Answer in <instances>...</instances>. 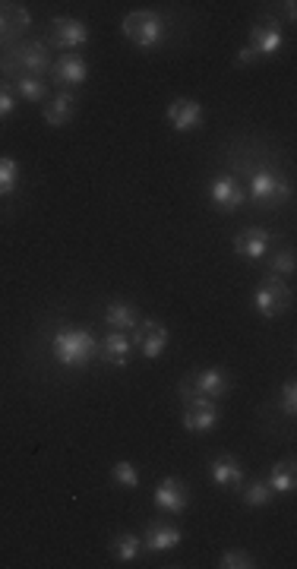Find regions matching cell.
<instances>
[{
    "mask_svg": "<svg viewBox=\"0 0 297 569\" xmlns=\"http://www.w3.org/2000/svg\"><path fill=\"white\" fill-rule=\"evenodd\" d=\"M51 351H55L57 364H64V367H86L98 355V341H95V335L89 329L61 326L55 332V339H51Z\"/></svg>",
    "mask_w": 297,
    "mask_h": 569,
    "instance_id": "obj_1",
    "label": "cell"
},
{
    "mask_svg": "<svg viewBox=\"0 0 297 569\" xmlns=\"http://www.w3.org/2000/svg\"><path fill=\"white\" fill-rule=\"evenodd\" d=\"M121 29L136 47H156V45H162V39H165V20L158 13H152V10L127 13L121 22Z\"/></svg>",
    "mask_w": 297,
    "mask_h": 569,
    "instance_id": "obj_2",
    "label": "cell"
},
{
    "mask_svg": "<svg viewBox=\"0 0 297 569\" xmlns=\"http://www.w3.org/2000/svg\"><path fill=\"white\" fill-rule=\"evenodd\" d=\"M253 310H257L263 320H276V316H282L284 310L291 307V291L288 285H284L282 279H276V275H269V279L259 285L257 291H253Z\"/></svg>",
    "mask_w": 297,
    "mask_h": 569,
    "instance_id": "obj_3",
    "label": "cell"
},
{
    "mask_svg": "<svg viewBox=\"0 0 297 569\" xmlns=\"http://www.w3.org/2000/svg\"><path fill=\"white\" fill-rule=\"evenodd\" d=\"M291 196V187L288 181H284L282 175H276L272 168H259V171H253L250 177V200L257 203V206H278V203H284Z\"/></svg>",
    "mask_w": 297,
    "mask_h": 569,
    "instance_id": "obj_4",
    "label": "cell"
},
{
    "mask_svg": "<svg viewBox=\"0 0 297 569\" xmlns=\"http://www.w3.org/2000/svg\"><path fill=\"white\" fill-rule=\"evenodd\" d=\"M218 424V405L216 399H206V395H193L183 402V427L193 430V434H209Z\"/></svg>",
    "mask_w": 297,
    "mask_h": 569,
    "instance_id": "obj_5",
    "label": "cell"
},
{
    "mask_svg": "<svg viewBox=\"0 0 297 569\" xmlns=\"http://www.w3.org/2000/svg\"><path fill=\"white\" fill-rule=\"evenodd\" d=\"M133 345L142 351V358H148V361H156V358H162V351L168 349V329H165V323H158V320H142V323H136V329H133Z\"/></svg>",
    "mask_w": 297,
    "mask_h": 569,
    "instance_id": "obj_6",
    "label": "cell"
},
{
    "mask_svg": "<svg viewBox=\"0 0 297 569\" xmlns=\"http://www.w3.org/2000/svg\"><path fill=\"white\" fill-rule=\"evenodd\" d=\"M13 64H20L22 73L20 76H38L51 70V54H47L45 41H26L13 51V61L7 64V70H13Z\"/></svg>",
    "mask_w": 297,
    "mask_h": 569,
    "instance_id": "obj_7",
    "label": "cell"
},
{
    "mask_svg": "<svg viewBox=\"0 0 297 569\" xmlns=\"http://www.w3.org/2000/svg\"><path fill=\"white\" fill-rule=\"evenodd\" d=\"M209 200L222 212H237L243 206V200H247V190L241 187V181L234 175H216L209 184Z\"/></svg>",
    "mask_w": 297,
    "mask_h": 569,
    "instance_id": "obj_8",
    "label": "cell"
},
{
    "mask_svg": "<svg viewBox=\"0 0 297 569\" xmlns=\"http://www.w3.org/2000/svg\"><path fill=\"white\" fill-rule=\"evenodd\" d=\"M152 500H156V506L162 509V513H171V516H181L190 506V494L181 478H162L156 494H152Z\"/></svg>",
    "mask_w": 297,
    "mask_h": 569,
    "instance_id": "obj_9",
    "label": "cell"
},
{
    "mask_svg": "<svg viewBox=\"0 0 297 569\" xmlns=\"http://www.w3.org/2000/svg\"><path fill=\"white\" fill-rule=\"evenodd\" d=\"M47 39H51V45L55 47H80L89 41V29L86 22L80 20H70V16H55L51 20V26H47Z\"/></svg>",
    "mask_w": 297,
    "mask_h": 569,
    "instance_id": "obj_10",
    "label": "cell"
},
{
    "mask_svg": "<svg viewBox=\"0 0 297 569\" xmlns=\"http://www.w3.org/2000/svg\"><path fill=\"white\" fill-rule=\"evenodd\" d=\"M165 117H168V124L177 130V134H190V130H196L199 124H203V105L193 99H174L168 105V111H165Z\"/></svg>",
    "mask_w": 297,
    "mask_h": 569,
    "instance_id": "obj_11",
    "label": "cell"
},
{
    "mask_svg": "<svg viewBox=\"0 0 297 569\" xmlns=\"http://www.w3.org/2000/svg\"><path fill=\"white\" fill-rule=\"evenodd\" d=\"M86 76H89V67L80 54H64V57H57V61L51 64V80H55L57 86H64V92L73 86H82Z\"/></svg>",
    "mask_w": 297,
    "mask_h": 569,
    "instance_id": "obj_12",
    "label": "cell"
},
{
    "mask_svg": "<svg viewBox=\"0 0 297 569\" xmlns=\"http://www.w3.org/2000/svg\"><path fill=\"white\" fill-rule=\"evenodd\" d=\"M190 383H193L196 395H206V399H222L231 392V376L222 367L196 370V374H190Z\"/></svg>",
    "mask_w": 297,
    "mask_h": 569,
    "instance_id": "obj_13",
    "label": "cell"
},
{
    "mask_svg": "<svg viewBox=\"0 0 297 569\" xmlns=\"http://www.w3.org/2000/svg\"><path fill=\"white\" fill-rule=\"evenodd\" d=\"M269 244H272V235L266 231V228H243L241 235L234 237V250L237 256H243V260H263L266 254H269Z\"/></svg>",
    "mask_w": 297,
    "mask_h": 569,
    "instance_id": "obj_14",
    "label": "cell"
},
{
    "mask_svg": "<svg viewBox=\"0 0 297 569\" xmlns=\"http://www.w3.org/2000/svg\"><path fill=\"white\" fill-rule=\"evenodd\" d=\"M183 541L181 529L168 522H148L146 535H142V547L152 550V554H165V550H174Z\"/></svg>",
    "mask_w": 297,
    "mask_h": 569,
    "instance_id": "obj_15",
    "label": "cell"
},
{
    "mask_svg": "<svg viewBox=\"0 0 297 569\" xmlns=\"http://www.w3.org/2000/svg\"><path fill=\"white\" fill-rule=\"evenodd\" d=\"M250 47L257 57H272L284 47V35L278 22H259L250 29Z\"/></svg>",
    "mask_w": 297,
    "mask_h": 569,
    "instance_id": "obj_16",
    "label": "cell"
},
{
    "mask_svg": "<svg viewBox=\"0 0 297 569\" xmlns=\"http://www.w3.org/2000/svg\"><path fill=\"white\" fill-rule=\"evenodd\" d=\"M29 26H32V16H29V10L13 7V4H4V7H0V45H10V41H16Z\"/></svg>",
    "mask_w": 297,
    "mask_h": 569,
    "instance_id": "obj_17",
    "label": "cell"
},
{
    "mask_svg": "<svg viewBox=\"0 0 297 569\" xmlns=\"http://www.w3.org/2000/svg\"><path fill=\"white\" fill-rule=\"evenodd\" d=\"M209 471H212L216 487H222V490H241L243 481H247V475H243L241 462H237L234 455H218Z\"/></svg>",
    "mask_w": 297,
    "mask_h": 569,
    "instance_id": "obj_18",
    "label": "cell"
},
{
    "mask_svg": "<svg viewBox=\"0 0 297 569\" xmlns=\"http://www.w3.org/2000/svg\"><path fill=\"white\" fill-rule=\"evenodd\" d=\"M73 114H76L73 92H57L55 99L45 105V121L51 124V127H67V124L73 121Z\"/></svg>",
    "mask_w": 297,
    "mask_h": 569,
    "instance_id": "obj_19",
    "label": "cell"
},
{
    "mask_svg": "<svg viewBox=\"0 0 297 569\" xmlns=\"http://www.w3.org/2000/svg\"><path fill=\"white\" fill-rule=\"evenodd\" d=\"M105 323H108V329H115V332H133L136 323H140V316H136L133 304L111 301L108 307H105Z\"/></svg>",
    "mask_w": 297,
    "mask_h": 569,
    "instance_id": "obj_20",
    "label": "cell"
},
{
    "mask_svg": "<svg viewBox=\"0 0 297 569\" xmlns=\"http://www.w3.org/2000/svg\"><path fill=\"white\" fill-rule=\"evenodd\" d=\"M102 351L115 367H123V364H130V355H133V339L127 332H115L111 329L102 341Z\"/></svg>",
    "mask_w": 297,
    "mask_h": 569,
    "instance_id": "obj_21",
    "label": "cell"
},
{
    "mask_svg": "<svg viewBox=\"0 0 297 569\" xmlns=\"http://www.w3.org/2000/svg\"><path fill=\"white\" fill-rule=\"evenodd\" d=\"M266 484L272 487V494H291V490L297 487V469L291 459H284V462H276L269 469V478H266Z\"/></svg>",
    "mask_w": 297,
    "mask_h": 569,
    "instance_id": "obj_22",
    "label": "cell"
},
{
    "mask_svg": "<svg viewBox=\"0 0 297 569\" xmlns=\"http://www.w3.org/2000/svg\"><path fill=\"white\" fill-rule=\"evenodd\" d=\"M111 554L121 563H133L136 556L142 554V538L133 535V531H121V535H115V541H111Z\"/></svg>",
    "mask_w": 297,
    "mask_h": 569,
    "instance_id": "obj_23",
    "label": "cell"
},
{
    "mask_svg": "<svg viewBox=\"0 0 297 569\" xmlns=\"http://www.w3.org/2000/svg\"><path fill=\"white\" fill-rule=\"evenodd\" d=\"M243 503L247 506H253V509H259V506H269L272 503V487L266 481H243Z\"/></svg>",
    "mask_w": 297,
    "mask_h": 569,
    "instance_id": "obj_24",
    "label": "cell"
},
{
    "mask_svg": "<svg viewBox=\"0 0 297 569\" xmlns=\"http://www.w3.org/2000/svg\"><path fill=\"white\" fill-rule=\"evenodd\" d=\"M20 184V165L10 155H0V196H10Z\"/></svg>",
    "mask_w": 297,
    "mask_h": 569,
    "instance_id": "obj_25",
    "label": "cell"
},
{
    "mask_svg": "<svg viewBox=\"0 0 297 569\" xmlns=\"http://www.w3.org/2000/svg\"><path fill=\"white\" fill-rule=\"evenodd\" d=\"M16 89L26 101H45L47 99V82L38 80V76H20L16 80Z\"/></svg>",
    "mask_w": 297,
    "mask_h": 569,
    "instance_id": "obj_26",
    "label": "cell"
},
{
    "mask_svg": "<svg viewBox=\"0 0 297 569\" xmlns=\"http://www.w3.org/2000/svg\"><path fill=\"white\" fill-rule=\"evenodd\" d=\"M111 481L123 490H136L140 487V471H136L133 462H117L115 469H111Z\"/></svg>",
    "mask_w": 297,
    "mask_h": 569,
    "instance_id": "obj_27",
    "label": "cell"
},
{
    "mask_svg": "<svg viewBox=\"0 0 297 569\" xmlns=\"http://www.w3.org/2000/svg\"><path fill=\"white\" fill-rule=\"evenodd\" d=\"M218 566L222 569H253L257 560H253V554H247V550H225Z\"/></svg>",
    "mask_w": 297,
    "mask_h": 569,
    "instance_id": "obj_28",
    "label": "cell"
},
{
    "mask_svg": "<svg viewBox=\"0 0 297 569\" xmlns=\"http://www.w3.org/2000/svg\"><path fill=\"white\" fill-rule=\"evenodd\" d=\"M294 250H278L276 256H272V263H269V275H276V279H284V275H291L294 272Z\"/></svg>",
    "mask_w": 297,
    "mask_h": 569,
    "instance_id": "obj_29",
    "label": "cell"
},
{
    "mask_svg": "<svg viewBox=\"0 0 297 569\" xmlns=\"http://www.w3.org/2000/svg\"><path fill=\"white\" fill-rule=\"evenodd\" d=\"M282 411L284 415H294L297 411V383L294 380H288L282 386Z\"/></svg>",
    "mask_w": 297,
    "mask_h": 569,
    "instance_id": "obj_30",
    "label": "cell"
},
{
    "mask_svg": "<svg viewBox=\"0 0 297 569\" xmlns=\"http://www.w3.org/2000/svg\"><path fill=\"white\" fill-rule=\"evenodd\" d=\"M13 111H16L13 89H10L7 82H0V121H4V117H10Z\"/></svg>",
    "mask_w": 297,
    "mask_h": 569,
    "instance_id": "obj_31",
    "label": "cell"
},
{
    "mask_svg": "<svg viewBox=\"0 0 297 569\" xmlns=\"http://www.w3.org/2000/svg\"><path fill=\"white\" fill-rule=\"evenodd\" d=\"M253 61H259V57H257V54H253V47H250V45H243L241 51H237V61H234V64H237V67H250Z\"/></svg>",
    "mask_w": 297,
    "mask_h": 569,
    "instance_id": "obj_32",
    "label": "cell"
},
{
    "mask_svg": "<svg viewBox=\"0 0 297 569\" xmlns=\"http://www.w3.org/2000/svg\"><path fill=\"white\" fill-rule=\"evenodd\" d=\"M294 7H297V4H291V0H288V4H284V16H288L291 22H294V16H297V10H294Z\"/></svg>",
    "mask_w": 297,
    "mask_h": 569,
    "instance_id": "obj_33",
    "label": "cell"
}]
</instances>
